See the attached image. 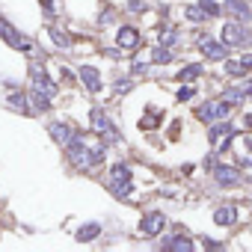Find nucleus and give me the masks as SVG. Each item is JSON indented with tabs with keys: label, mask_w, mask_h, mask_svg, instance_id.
<instances>
[{
	"label": "nucleus",
	"mask_w": 252,
	"mask_h": 252,
	"mask_svg": "<svg viewBox=\"0 0 252 252\" xmlns=\"http://www.w3.org/2000/svg\"><path fill=\"white\" fill-rule=\"evenodd\" d=\"M243 89H246V95H249V98H252V80H249V83H246V86H243Z\"/></svg>",
	"instance_id": "nucleus-28"
},
{
	"label": "nucleus",
	"mask_w": 252,
	"mask_h": 252,
	"mask_svg": "<svg viewBox=\"0 0 252 252\" xmlns=\"http://www.w3.org/2000/svg\"><path fill=\"white\" fill-rule=\"evenodd\" d=\"M116 45L122 48V51H137L140 48V33H137V27H131V24H125L119 33H116Z\"/></svg>",
	"instance_id": "nucleus-6"
},
{
	"label": "nucleus",
	"mask_w": 252,
	"mask_h": 252,
	"mask_svg": "<svg viewBox=\"0 0 252 252\" xmlns=\"http://www.w3.org/2000/svg\"><path fill=\"white\" fill-rule=\"evenodd\" d=\"M42 9H45L48 15H54V0H42Z\"/></svg>",
	"instance_id": "nucleus-25"
},
{
	"label": "nucleus",
	"mask_w": 252,
	"mask_h": 252,
	"mask_svg": "<svg viewBox=\"0 0 252 252\" xmlns=\"http://www.w3.org/2000/svg\"><path fill=\"white\" fill-rule=\"evenodd\" d=\"M51 39H54V45H57L60 51H71V42H68V36H65L63 30H57V27H51Z\"/></svg>",
	"instance_id": "nucleus-21"
},
{
	"label": "nucleus",
	"mask_w": 252,
	"mask_h": 252,
	"mask_svg": "<svg viewBox=\"0 0 252 252\" xmlns=\"http://www.w3.org/2000/svg\"><path fill=\"white\" fill-rule=\"evenodd\" d=\"M152 63H155V65H166V63H172V51H169L166 45H158V48L152 51Z\"/></svg>",
	"instance_id": "nucleus-16"
},
{
	"label": "nucleus",
	"mask_w": 252,
	"mask_h": 252,
	"mask_svg": "<svg viewBox=\"0 0 252 252\" xmlns=\"http://www.w3.org/2000/svg\"><path fill=\"white\" fill-rule=\"evenodd\" d=\"M98 234H101V225H98V222H86V225L77 228V240H80V243H89V240H95Z\"/></svg>",
	"instance_id": "nucleus-15"
},
{
	"label": "nucleus",
	"mask_w": 252,
	"mask_h": 252,
	"mask_svg": "<svg viewBox=\"0 0 252 252\" xmlns=\"http://www.w3.org/2000/svg\"><path fill=\"white\" fill-rule=\"evenodd\" d=\"M225 74L237 80V77H243V74H246V65H243L240 60H225Z\"/></svg>",
	"instance_id": "nucleus-19"
},
{
	"label": "nucleus",
	"mask_w": 252,
	"mask_h": 252,
	"mask_svg": "<svg viewBox=\"0 0 252 252\" xmlns=\"http://www.w3.org/2000/svg\"><path fill=\"white\" fill-rule=\"evenodd\" d=\"M222 12L231 15L234 21H249V18H252V9H249L246 0H225V3H222Z\"/></svg>",
	"instance_id": "nucleus-8"
},
{
	"label": "nucleus",
	"mask_w": 252,
	"mask_h": 252,
	"mask_svg": "<svg viewBox=\"0 0 252 252\" xmlns=\"http://www.w3.org/2000/svg\"><path fill=\"white\" fill-rule=\"evenodd\" d=\"M80 83L86 86V92H92V95H98L101 92V74H98V68L95 65H80Z\"/></svg>",
	"instance_id": "nucleus-9"
},
{
	"label": "nucleus",
	"mask_w": 252,
	"mask_h": 252,
	"mask_svg": "<svg viewBox=\"0 0 252 252\" xmlns=\"http://www.w3.org/2000/svg\"><path fill=\"white\" fill-rule=\"evenodd\" d=\"M243 125H246V128H252V113H249V116H243Z\"/></svg>",
	"instance_id": "nucleus-27"
},
{
	"label": "nucleus",
	"mask_w": 252,
	"mask_h": 252,
	"mask_svg": "<svg viewBox=\"0 0 252 252\" xmlns=\"http://www.w3.org/2000/svg\"><path fill=\"white\" fill-rule=\"evenodd\" d=\"M0 36H3V42H6V45L18 48V51H24V54H30V51H33V45H30L24 36H18V30H15L6 18H0Z\"/></svg>",
	"instance_id": "nucleus-3"
},
{
	"label": "nucleus",
	"mask_w": 252,
	"mask_h": 252,
	"mask_svg": "<svg viewBox=\"0 0 252 252\" xmlns=\"http://www.w3.org/2000/svg\"><path fill=\"white\" fill-rule=\"evenodd\" d=\"M222 98H225L228 104H240V101L246 98V89H237V86H225V89H222Z\"/></svg>",
	"instance_id": "nucleus-20"
},
{
	"label": "nucleus",
	"mask_w": 252,
	"mask_h": 252,
	"mask_svg": "<svg viewBox=\"0 0 252 252\" xmlns=\"http://www.w3.org/2000/svg\"><path fill=\"white\" fill-rule=\"evenodd\" d=\"M214 178H217V184H222V187H234V184L240 181V172H237L234 166H228V163H220V166H214Z\"/></svg>",
	"instance_id": "nucleus-10"
},
{
	"label": "nucleus",
	"mask_w": 252,
	"mask_h": 252,
	"mask_svg": "<svg viewBox=\"0 0 252 252\" xmlns=\"http://www.w3.org/2000/svg\"><path fill=\"white\" fill-rule=\"evenodd\" d=\"M110 128H113V122H110L107 110L95 107V110H92V131H95V134H107Z\"/></svg>",
	"instance_id": "nucleus-13"
},
{
	"label": "nucleus",
	"mask_w": 252,
	"mask_h": 252,
	"mask_svg": "<svg viewBox=\"0 0 252 252\" xmlns=\"http://www.w3.org/2000/svg\"><path fill=\"white\" fill-rule=\"evenodd\" d=\"M252 39V30L246 21H225L222 24V42L228 48H240V45H249Z\"/></svg>",
	"instance_id": "nucleus-1"
},
{
	"label": "nucleus",
	"mask_w": 252,
	"mask_h": 252,
	"mask_svg": "<svg viewBox=\"0 0 252 252\" xmlns=\"http://www.w3.org/2000/svg\"><path fill=\"white\" fill-rule=\"evenodd\" d=\"M134 12H146V3H143V0H131V3H128Z\"/></svg>",
	"instance_id": "nucleus-24"
},
{
	"label": "nucleus",
	"mask_w": 252,
	"mask_h": 252,
	"mask_svg": "<svg viewBox=\"0 0 252 252\" xmlns=\"http://www.w3.org/2000/svg\"><path fill=\"white\" fill-rule=\"evenodd\" d=\"M128 89H134V80H131V77H125V80H116V83H113V92H116V95L128 92Z\"/></svg>",
	"instance_id": "nucleus-22"
},
{
	"label": "nucleus",
	"mask_w": 252,
	"mask_h": 252,
	"mask_svg": "<svg viewBox=\"0 0 252 252\" xmlns=\"http://www.w3.org/2000/svg\"><path fill=\"white\" fill-rule=\"evenodd\" d=\"M202 74H205V65H202V63H193V65H187L184 71H178V80H181V83H193V80H199Z\"/></svg>",
	"instance_id": "nucleus-14"
},
{
	"label": "nucleus",
	"mask_w": 252,
	"mask_h": 252,
	"mask_svg": "<svg viewBox=\"0 0 252 252\" xmlns=\"http://www.w3.org/2000/svg\"><path fill=\"white\" fill-rule=\"evenodd\" d=\"M228 101L222 98V101H217V98H211V101H202L199 104V110H196V116L202 119V122H220V119H228Z\"/></svg>",
	"instance_id": "nucleus-2"
},
{
	"label": "nucleus",
	"mask_w": 252,
	"mask_h": 252,
	"mask_svg": "<svg viewBox=\"0 0 252 252\" xmlns=\"http://www.w3.org/2000/svg\"><path fill=\"white\" fill-rule=\"evenodd\" d=\"M163 225H166V217H163L160 211H149V214H143L140 231H143L146 237H158V234L163 231Z\"/></svg>",
	"instance_id": "nucleus-4"
},
{
	"label": "nucleus",
	"mask_w": 252,
	"mask_h": 252,
	"mask_svg": "<svg viewBox=\"0 0 252 252\" xmlns=\"http://www.w3.org/2000/svg\"><path fill=\"white\" fill-rule=\"evenodd\" d=\"M125 181H131V166H128V163L110 166V172H107V187L113 190V187H119V184H125Z\"/></svg>",
	"instance_id": "nucleus-11"
},
{
	"label": "nucleus",
	"mask_w": 252,
	"mask_h": 252,
	"mask_svg": "<svg viewBox=\"0 0 252 252\" xmlns=\"http://www.w3.org/2000/svg\"><path fill=\"white\" fill-rule=\"evenodd\" d=\"M240 63H243V65H246V71H249V68H252V54H243V57H240Z\"/></svg>",
	"instance_id": "nucleus-26"
},
{
	"label": "nucleus",
	"mask_w": 252,
	"mask_h": 252,
	"mask_svg": "<svg viewBox=\"0 0 252 252\" xmlns=\"http://www.w3.org/2000/svg\"><path fill=\"white\" fill-rule=\"evenodd\" d=\"M214 222L217 225H234L237 222V208L234 205H220L214 211Z\"/></svg>",
	"instance_id": "nucleus-12"
},
{
	"label": "nucleus",
	"mask_w": 252,
	"mask_h": 252,
	"mask_svg": "<svg viewBox=\"0 0 252 252\" xmlns=\"http://www.w3.org/2000/svg\"><path fill=\"white\" fill-rule=\"evenodd\" d=\"M184 15H187V21H193V24H205V21L211 18L202 6H187V9H184Z\"/></svg>",
	"instance_id": "nucleus-18"
},
{
	"label": "nucleus",
	"mask_w": 252,
	"mask_h": 252,
	"mask_svg": "<svg viewBox=\"0 0 252 252\" xmlns=\"http://www.w3.org/2000/svg\"><path fill=\"white\" fill-rule=\"evenodd\" d=\"M163 246H166V249H184V252H190V249H193V240L172 234V237H166V240H163Z\"/></svg>",
	"instance_id": "nucleus-17"
},
{
	"label": "nucleus",
	"mask_w": 252,
	"mask_h": 252,
	"mask_svg": "<svg viewBox=\"0 0 252 252\" xmlns=\"http://www.w3.org/2000/svg\"><path fill=\"white\" fill-rule=\"evenodd\" d=\"M202 54H205V60H211V63H225V60H228V45H225V42H211V39H205V42H202Z\"/></svg>",
	"instance_id": "nucleus-7"
},
{
	"label": "nucleus",
	"mask_w": 252,
	"mask_h": 252,
	"mask_svg": "<svg viewBox=\"0 0 252 252\" xmlns=\"http://www.w3.org/2000/svg\"><path fill=\"white\" fill-rule=\"evenodd\" d=\"M193 95H196V89H193V86H181V89H178V95H175V98H178V101H190V98H193Z\"/></svg>",
	"instance_id": "nucleus-23"
},
{
	"label": "nucleus",
	"mask_w": 252,
	"mask_h": 252,
	"mask_svg": "<svg viewBox=\"0 0 252 252\" xmlns=\"http://www.w3.org/2000/svg\"><path fill=\"white\" fill-rule=\"evenodd\" d=\"M48 134H51L54 143H60V146H68V143L77 137L74 125H68V122H51V125H48Z\"/></svg>",
	"instance_id": "nucleus-5"
}]
</instances>
